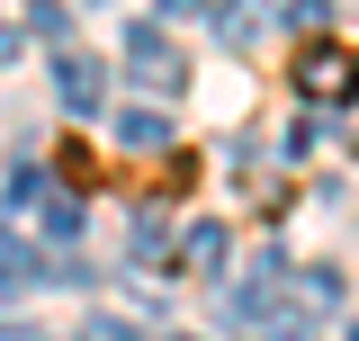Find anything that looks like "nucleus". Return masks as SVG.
<instances>
[{"mask_svg":"<svg viewBox=\"0 0 359 341\" xmlns=\"http://www.w3.org/2000/svg\"><path fill=\"white\" fill-rule=\"evenodd\" d=\"M297 90H306L314 108H341V99H359V54H351V45H323V36H314L306 54H297Z\"/></svg>","mask_w":359,"mask_h":341,"instance_id":"1","label":"nucleus"},{"mask_svg":"<svg viewBox=\"0 0 359 341\" xmlns=\"http://www.w3.org/2000/svg\"><path fill=\"white\" fill-rule=\"evenodd\" d=\"M126 72L153 99H180V81H189V63H180V45L162 36V27H126Z\"/></svg>","mask_w":359,"mask_h":341,"instance_id":"2","label":"nucleus"},{"mask_svg":"<svg viewBox=\"0 0 359 341\" xmlns=\"http://www.w3.org/2000/svg\"><path fill=\"white\" fill-rule=\"evenodd\" d=\"M54 99H63L72 117H99V108H108V72L90 63L81 45H72V54H54Z\"/></svg>","mask_w":359,"mask_h":341,"instance_id":"3","label":"nucleus"},{"mask_svg":"<svg viewBox=\"0 0 359 341\" xmlns=\"http://www.w3.org/2000/svg\"><path fill=\"white\" fill-rule=\"evenodd\" d=\"M117 144H126V153H162V144H171V117H162V108H117Z\"/></svg>","mask_w":359,"mask_h":341,"instance_id":"4","label":"nucleus"},{"mask_svg":"<svg viewBox=\"0 0 359 341\" xmlns=\"http://www.w3.org/2000/svg\"><path fill=\"white\" fill-rule=\"evenodd\" d=\"M162 252H171V215H162V207H144V215L126 225V260H144V269H153Z\"/></svg>","mask_w":359,"mask_h":341,"instance_id":"5","label":"nucleus"},{"mask_svg":"<svg viewBox=\"0 0 359 341\" xmlns=\"http://www.w3.org/2000/svg\"><path fill=\"white\" fill-rule=\"evenodd\" d=\"M27 279H36V252H27V243H18V234L0 225V297H18Z\"/></svg>","mask_w":359,"mask_h":341,"instance_id":"6","label":"nucleus"},{"mask_svg":"<svg viewBox=\"0 0 359 341\" xmlns=\"http://www.w3.org/2000/svg\"><path fill=\"white\" fill-rule=\"evenodd\" d=\"M27 27H36L45 54H72V18H63V0H36V9H27Z\"/></svg>","mask_w":359,"mask_h":341,"instance_id":"7","label":"nucleus"},{"mask_svg":"<svg viewBox=\"0 0 359 341\" xmlns=\"http://www.w3.org/2000/svg\"><path fill=\"white\" fill-rule=\"evenodd\" d=\"M224 252H233V234H224V225H189V269H207V279H216Z\"/></svg>","mask_w":359,"mask_h":341,"instance_id":"8","label":"nucleus"},{"mask_svg":"<svg viewBox=\"0 0 359 341\" xmlns=\"http://www.w3.org/2000/svg\"><path fill=\"white\" fill-rule=\"evenodd\" d=\"M216 36L233 45V54H243V45L261 36V9H252V0H233V9H216Z\"/></svg>","mask_w":359,"mask_h":341,"instance_id":"9","label":"nucleus"},{"mask_svg":"<svg viewBox=\"0 0 359 341\" xmlns=\"http://www.w3.org/2000/svg\"><path fill=\"white\" fill-rule=\"evenodd\" d=\"M36 225H45V234H54V243H72V234H81V207H72V198L54 189V198H45V207H36Z\"/></svg>","mask_w":359,"mask_h":341,"instance_id":"10","label":"nucleus"},{"mask_svg":"<svg viewBox=\"0 0 359 341\" xmlns=\"http://www.w3.org/2000/svg\"><path fill=\"white\" fill-rule=\"evenodd\" d=\"M287 27H332V0H287Z\"/></svg>","mask_w":359,"mask_h":341,"instance_id":"11","label":"nucleus"},{"mask_svg":"<svg viewBox=\"0 0 359 341\" xmlns=\"http://www.w3.org/2000/svg\"><path fill=\"white\" fill-rule=\"evenodd\" d=\"M81 341H135L126 323H108V314H99V323H81Z\"/></svg>","mask_w":359,"mask_h":341,"instance_id":"12","label":"nucleus"},{"mask_svg":"<svg viewBox=\"0 0 359 341\" xmlns=\"http://www.w3.org/2000/svg\"><path fill=\"white\" fill-rule=\"evenodd\" d=\"M18 45H27V36H18V27H0V63H18Z\"/></svg>","mask_w":359,"mask_h":341,"instance_id":"13","label":"nucleus"},{"mask_svg":"<svg viewBox=\"0 0 359 341\" xmlns=\"http://www.w3.org/2000/svg\"><path fill=\"white\" fill-rule=\"evenodd\" d=\"M0 341H45V333H27V323H0Z\"/></svg>","mask_w":359,"mask_h":341,"instance_id":"14","label":"nucleus"},{"mask_svg":"<svg viewBox=\"0 0 359 341\" xmlns=\"http://www.w3.org/2000/svg\"><path fill=\"white\" fill-rule=\"evenodd\" d=\"M162 9H198V0H162Z\"/></svg>","mask_w":359,"mask_h":341,"instance_id":"15","label":"nucleus"},{"mask_svg":"<svg viewBox=\"0 0 359 341\" xmlns=\"http://www.w3.org/2000/svg\"><path fill=\"white\" fill-rule=\"evenodd\" d=\"M341 341H359V314H351V333H341Z\"/></svg>","mask_w":359,"mask_h":341,"instance_id":"16","label":"nucleus"},{"mask_svg":"<svg viewBox=\"0 0 359 341\" xmlns=\"http://www.w3.org/2000/svg\"><path fill=\"white\" fill-rule=\"evenodd\" d=\"M171 341H189V333H171Z\"/></svg>","mask_w":359,"mask_h":341,"instance_id":"17","label":"nucleus"}]
</instances>
